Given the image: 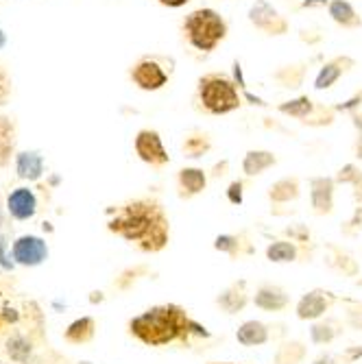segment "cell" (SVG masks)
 I'll return each mask as SVG.
<instances>
[{
	"label": "cell",
	"instance_id": "obj_44",
	"mask_svg": "<svg viewBox=\"0 0 362 364\" xmlns=\"http://www.w3.org/2000/svg\"><path fill=\"white\" fill-rule=\"evenodd\" d=\"M330 0H302V9H316V7H327Z\"/></svg>",
	"mask_w": 362,
	"mask_h": 364
},
{
	"label": "cell",
	"instance_id": "obj_18",
	"mask_svg": "<svg viewBox=\"0 0 362 364\" xmlns=\"http://www.w3.org/2000/svg\"><path fill=\"white\" fill-rule=\"evenodd\" d=\"M343 332H345V325H343L341 318L325 316V318H319V321L312 323V327H310V341L314 345H330L336 338H341Z\"/></svg>",
	"mask_w": 362,
	"mask_h": 364
},
{
	"label": "cell",
	"instance_id": "obj_7",
	"mask_svg": "<svg viewBox=\"0 0 362 364\" xmlns=\"http://www.w3.org/2000/svg\"><path fill=\"white\" fill-rule=\"evenodd\" d=\"M134 151L140 157V161H144L151 168L159 171V168L171 164V155L161 142L159 131H155V129H140L138 131L136 140H134Z\"/></svg>",
	"mask_w": 362,
	"mask_h": 364
},
{
	"label": "cell",
	"instance_id": "obj_25",
	"mask_svg": "<svg viewBox=\"0 0 362 364\" xmlns=\"http://www.w3.org/2000/svg\"><path fill=\"white\" fill-rule=\"evenodd\" d=\"M96 336V321L92 316H81L68 325L63 332V341L70 345H87Z\"/></svg>",
	"mask_w": 362,
	"mask_h": 364
},
{
	"label": "cell",
	"instance_id": "obj_43",
	"mask_svg": "<svg viewBox=\"0 0 362 364\" xmlns=\"http://www.w3.org/2000/svg\"><path fill=\"white\" fill-rule=\"evenodd\" d=\"M312 364H341V360L332 353H321L312 360Z\"/></svg>",
	"mask_w": 362,
	"mask_h": 364
},
{
	"label": "cell",
	"instance_id": "obj_27",
	"mask_svg": "<svg viewBox=\"0 0 362 364\" xmlns=\"http://www.w3.org/2000/svg\"><path fill=\"white\" fill-rule=\"evenodd\" d=\"M308 347L302 341H284L273 353V364H304Z\"/></svg>",
	"mask_w": 362,
	"mask_h": 364
},
{
	"label": "cell",
	"instance_id": "obj_50",
	"mask_svg": "<svg viewBox=\"0 0 362 364\" xmlns=\"http://www.w3.org/2000/svg\"><path fill=\"white\" fill-rule=\"evenodd\" d=\"M0 42H5V38H3V33H0Z\"/></svg>",
	"mask_w": 362,
	"mask_h": 364
},
{
	"label": "cell",
	"instance_id": "obj_40",
	"mask_svg": "<svg viewBox=\"0 0 362 364\" xmlns=\"http://www.w3.org/2000/svg\"><path fill=\"white\" fill-rule=\"evenodd\" d=\"M343 358H345V362H347V364H353L356 360H360V358H362V345L347 347V349L343 351Z\"/></svg>",
	"mask_w": 362,
	"mask_h": 364
},
{
	"label": "cell",
	"instance_id": "obj_45",
	"mask_svg": "<svg viewBox=\"0 0 362 364\" xmlns=\"http://www.w3.org/2000/svg\"><path fill=\"white\" fill-rule=\"evenodd\" d=\"M351 122L358 129V134H362V112H353L351 114Z\"/></svg>",
	"mask_w": 362,
	"mask_h": 364
},
{
	"label": "cell",
	"instance_id": "obj_49",
	"mask_svg": "<svg viewBox=\"0 0 362 364\" xmlns=\"http://www.w3.org/2000/svg\"><path fill=\"white\" fill-rule=\"evenodd\" d=\"M356 284H358V286H362V277H360V279H358V282H356Z\"/></svg>",
	"mask_w": 362,
	"mask_h": 364
},
{
	"label": "cell",
	"instance_id": "obj_6",
	"mask_svg": "<svg viewBox=\"0 0 362 364\" xmlns=\"http://www.w3.org/2000/svg\"><path fill=\"white\" fill-rule=\"evenodd\" d=\"M247 18L257 31H262L269 38H282L290 31L288 18L284 14H280L269 0H255V3L249 7Z\"/></svg>",
	"mask_w": 362,
	"mask_h": 364
},
{
	"label": "cell",
	"instance_id": "obj_21",
	"mask_svg": "<svg viewBox=\"0 0 362 364\" xmlns=\"http://www.w3.org/2000/svg\"><path fill=\"white\" fill-rule=\"evenodd\" d=\"M327 14H330L332 22L339 24L341 28L353 31L362 26V16L356 11V7L349 3V0H330L327 5Z\"/></svg>",
	"mask_w": 362,
	"mask_h": 364
},
{
	"label": "cell",
	"instance_id": "obj_10",
	"mask_svg": "<svg viewBox=\"0 0 362 364\" xmlns=\"http://www.w3.org/2000/svg\"><path fill=\"white\" fill-rule=\"evenodd\" d=\"M351 68H356V59L349 55H336L330 61H325L321 65L319 75L314 77V90L323 92V90H330L339 83L341 77H345L347 73H351Z\"/></svg>",
	"mask_w": 362,
	"mask_h": 364
},
{
	"label": "cell",
	"instance_id": "obj_16",
	"mask_svg": "<svg viewBox=\"0 0 362 364\" xmlns=\"http://www.w3.org/2000/svg\"><path fill=\"white\" fill-rule=\"evenodd\" d=\"M236 341L243 347H262V345H269L273 341V327L262 323V321H245L238 332H236Z\"/></svg>",
	"mask_w": 362,
	"mask_h": 364
},
{
	"label": "cell",
	"instance_id": "obj_13",
	"mask_svg": "<svg viewBox=\"0 0 362 364\" xmlns=\"http://www.w3.org/2000/svg\"><path fill=\"white\" fill-rule=\"evenodd\" d=\"M216 306L225 312V314H240L247 306H249V290H247V282L238 279L234 284H229L218 296H216Z\"/></svg>",
	"mask_w": 362,
	"mask_h": 364
},
{
	"label": "cell",
	"instance_id": "obj_48",
	"mask_svg": "<svg viewBox=\"0 0 362 364\" xmlns=\"http://www.w3.org/2000/svg\"><path fill=\"white\" fill-rule=\"evenodd\" d=\"M212 364H236V362H212Z\"/></svg>",
	"mask_w": 362,
	"mask_h": 364
},
{
	"label": "cell",
	"instance_id": "obj_8",
	"mask_svg": "<svg viewBox=\"0 0 362 364\" xmlns=\"http://www.w3.org/2000/svg\"><path fill=\"white\" fill-rule=\"evenodd\" d=\"M336 301L339 299L334 292L325 290V288H314V290L306 292L297 301L294 312H297L299 321H319L336 306Z\"/></svg>",
	"mask_w": 362,
	"mask_h": 364
},
{
	"label": "cell",
	"instance_id": "obj_47",
	"mask_svg": "<svg viewBox=\"0 0 362 364\" xmlns=\"http://www.w3.org/2000/svg\"><path fill=\"white\" fill-rule=\"evenodd\" d=\"M3 327H5V316L0 314V329H3Z\"/></svg>",
	"mask_w": 362,
	"mask_h": 364
},
{
	"label": "cell",
	"instance_id": "obj_12",
	"mask_svg": "<svg viewBox=\"0 0 362 364\" xmlns=\"http://www.w3.org/2000/svg\"><path fill=\"white\" fill-rule=\"evenodd\" d=\"M253 306L262 312H284L290 306V294L277 284H260L253 294Z\"/></svg>",
	"mask_w": 362,
	"mask_h": 364
},
{
	"label": "cell",
	"instance_id": "obj_14",
	"mask_svg": "<svg viewBox=\"0 0 362 364\" xmlns=\"http://www.w3.org/2000/svg\"><path fill=\"white\" fill-rule=\"evenodd\" d=\"M214 249L218 253H225L232 259H243L255 253V245L251 242V238L240 231V234H220L214 240Z\"/></svg>",
	"mask_w": 362,
	"mask_h": 364
},
{
	"label": "cell",
	"instance_id": "obj_46",
	"mask_svg": "<svg viewBox=\"0 0 362 364\" xmlns=\"http://www.w3.org/2000/svg\"><path fill=\"white\" fill-rule=\"evenodd\" d=\"M353 153H356L358 159H362V134H358V138L353 142Z\"/></svg>",
	"mask_w": 362,
	"mask_h": 364
},
{
	"label": "cell",
	"instance_id": "obj_28",
	"mask_svg": "<svg viewBox=\"0 0 362 364\" xmlns=\"http://www.w3.org/2000/svg\"><path fill=\"white\" fill-rule=\"evenodd\" d=\"M280 114H284V116H290V118H294V120H299L302 124L314 114V109H316V103L312 101L310 96H297V98H290V101H286V103H282L280 107Z\"/></svg>",
	"mask_w": 362,
	"mask_h": 364
},
{
	"label": "cell",
	"instance_id": "obj_30",
	"mask_svg": "<svg viewBox=\"0 0 362 364\" xmlns=\"http://www.w3.org/2000/svg\"><path fill=\"white\" fill-rule=\"evenodd\" d=\"M16 146V129L14 122L5 116H0V166H5L11 159Z\"/></svg>",
	"mask_w": 362,
	"mask_h": 364
},
{
	"label": "cell",
	"instance_id": "obj_2",
	"mask_svg": "<svg viewBox=\"0 0 362 364\" xmlns=\"http://www.w3.org/2000/svg\"><path fill=\"white\" fill-rule=\"evenodd\" d=\"M129 334L147 347L181 345L192 347L194 341L210 338V332L177 304H161L144 310L129 321Z\"/></svg>",
	"mask_w": 362,
	"mask_h": 364
},
{
	"label": "cell",
	"instance_id": "obj_42",
	"mask_svg": "<svg viewBox=\"0 0 362 364\" xmlns=\"http://www.w3.org/2000/svg\"><path fill=\"white\" fill-rule=\"evenodd\" d=\"M227 171H229V161H227V159H223V161H218L216 166L212 168V177H214V179H220V177H225V175H227Z\"/></svg>",
	"mask_w": 362,
	"mask_h": 364
},
{
	"label": "cell",
	"instance_id": "obj_33",
	"mask_svg": "<svg viewBox=\"0 0 362 364\" xmlns=\"http://www.w3.org/2000/svg\"><path fill=\"white\" fill-rule=\"evenodd\" d=\"M345 304V321L356 332H362V301H351L343 299Z\"/></svg>",
	"mask_w": 362,
	"mask_h": 364
},
{
	"label": "cell",
	"instance_id": "obj_31",
	"mask_svg": "<svg viewBox=\"0 0 362 364\" xmlns=\"http://www.w3.org/2000/svg\"><path fill=\"white\" fill-rule=\"evenodd\" d=\"M334 120H336V109L334 107H327V105L316 103L314 114L304 124L306 127H330V124H334Z\"/></svg>",
	"mask_w": 362,
	"mask_h": 364
},
{
	"label": "cell",
	"instance_id": "obj_38",
	"mask_svg": "<svg viewBox=\"0 0 362 364\" xmlns=\"http://www.w3.org/2000/svg\"><path fill=\"white\" fill-rule=\"evenodd\" d=\"M11 94V81L7 77V73L0 68V105H5L7 103V98Z\"/></svg>",
	"mask_w": 362,
	"mask_h": 364
},
{
	"label": "cell",
	"instance_id": "obj_23",
	"mask_svg": "<svg viewBox=\"0 0 362 364\" xmlns=\"http://www.w3.org/2000/svg\"><path fill=\"white\" fill-rule=\"evenodd\" d=\"M306 75H308V63L306 61H299V63H288V65H282L273 73V81L280 85V87H286V90H299L306 81Z\"/></svg>",
	"mask_w": 362,
	"mask_h": 364
},
{
	"label": "cell",
	"instance_id": "obj_5",
	"mask_svg": "<svg viewBox=\"0 0 362 364\" xmlns=\"http://www.w3.org/2000/svg\"><path fill=\"white\" fill-rule=\"evenodd\" d=\"M175 73V59L164 55H144L131 65V81L142 92H157L166 87Z\"/></svg>",
	"mask_w": 362,
	"mask_h": 364
},
{
	"label": "cell",
	"instance_id": "obj_22",
	"mask_svg": "<svg viewBox=\"0 0 362 364\" xmlns=\"http://www.w3.org/2000/svg\"><path fill=\"white\" fill-rule=\"evenodd\" d=\"M273 166H277V155L265 149H251L243 159V173L247 177H257Z\"/></svg>",
	"mask_w": 362,
	"mask_h": 364
},
{
	"label": "cell",
	"instance_id": "obj_39",
	"mask_svg": "<svg viewBox=\"0 0 362 364\" xmlns=\"http://www.w3.org/2000/svg\"><path fill=\"white\" fill-rule=\"evenodd\" d=\"M362 105V92H358L356 96H351L347 103H343V105H336L334 109L336 112H353V109H358Z\"/></svg>",
	"mask_w": 362,
	"mask_h": 364
},
{
	"label": "cell",
	"instance_id": "obj_35",
	"mask_svg": "<svg viewBox=\"0 0 362 364\" xmlns=\"http://www.w3.org/2000/svg\"><path fill=\"white\" fill-rule=\"evenodd\" d=\"M362 179V171L356 166V164H345V166L336 173V177H334V181L336 183H356V181H360Z\"/></svg>",
	"mask_w": 362,
	"mask_h": 364
},
{
	"label": "cell",
	"instance_id": "obj_36",
	"mask_svg": "<svg viewBox=\"0 0 362 364\" xmlns=\"http://www.w3.org/2000/svg\"><path fill=\"white\" fill-rule=\"evenodd\" d=\"M227 201L232 205H243V201H245V181L243 179H236L227 186Z\"/></svg>",
	"mask_w": 362,
	"mask_h": 364
},
{
	"label": "cell",
	"instance_id": "obj_15",
	"mask_svg": "<svg viewBox=\"0 0 362 364\" xmlns=\"http://www.w3.org/2000/svg\"><path fill=\"white\" fill-rule=\"evenodd\" d=\"M208 188V173L196 166H186L177 173V194L179 198H194Z\"/></svg>",
	"mask_w": 362,
	"mask_h": 364
},
{
	"label": "cell",
	"instance_id": "obj_9",
	"mask_svg": "<svg viewBox=\"0 0 362 364\" xmlns=\"http://www.w3.org/2000/svg\"><path fill=\"white\" fill-rule=\"evenodd\" d=\"M11 255L22 267H40L48 257V247L38 236H20L11 245Z\"/></svg>",
	"mask_w": 362,
	"mask_h": 364
},
{
	"label": "cell",
	"instance_id": "obj_20",
	"mask_svg": "<svg viewBox=\"0 0 362 364\" xmlns=\"http://www.w3.org/2000/svg\"><path fill=\"white\" fill-rule=\"evenodd\" d=\"M325 249H327L325 264H327V267H330L332 271L343 273V275H347V277H356V275H358L360 267H358V262L353 259V255H351L349 251H345L343 247H339V245H334V242H330Z\"/></svg>",
	"mask_w": 362,
	"mask_h": 364
},
{
	"label": "cell",
	"instance_id": "obj_37",
	"mask_svg": "<svg viewBox=\"0 0 362 364\" xmlns=\"http://www.w3.org/2000/svg\"><path fill=\"white\" fill-rule=\"evenodd\" d=\"M360 231H362V205H358L356 212H353V216L343 225V234L349 236V238L358 236Z\"/></svg>",
	"mask_w": 362,
	"mask_h": 364
},
{
	"label": "cell",
	"instance_id": "obj_41",
	"mask_svg": "<svg viewBox=\"0 0 362 364\" xmlns=\"http://www.w3.org/2000/svg\"><path fill=\"white\" fill-rule=\"evenodd\" d=\"M157 5H161V7H166V9H181V7H186L190 0H155Z\"/></svg>",
	"mask_w": 362,
	"mask_h": 364
},
{
	"label": "cell",
	"instance_id": "obj_11",
	"mask_svg": "<svg viewBox=\"0 0 362 364\" xmlns=\"http://www.w3.org/2000/svg\"><path fill=\"white\" fill-rule=\"evenodd\" d=\"M334 188L332 177H312L310 179V208L316 216H330L334 212Z\"/></svg>",
	"mask_w": 362,
	"mask_h": 364
},
{
	"label": "cell",
	"instance_id": "obj_24",
	"mask_svg": "<svg viewBox=\"0 0 362 364\" xmlns=\"http://www.w3.org/2000/svg\"><path fill=\"white\" fill-rule=\"evenodd\" d=\"M265 255L273 264H288V262H299V257L304 255V249L297 242H292L290 238H284V240H273L267 247Z\"/></svg>",
	"mask_w": 362,
	"mask_h": 364
},
{
	"label": "cell",
	"instance_id": "obj_26",
	"mask_svg": "<svg viewBox=\"0 0 362 364\" xmlns=\"http://www.w3.org/2000/svg\"><path fill=\"white\" fill-rule=\"evenodd\" d=\"M212 151V138L206 131H190L181 142V153L188 159H199Z\"/></svg>",
	"mask_w": 362,
	"mask_h": 364
},
{
	"label": "cell",
	"instance_id": "obj_3",
	"mask_svg": "<svg viewBox=\"0 0 362 364\" xmlns=\"http://www.w3.org/2000/svg\"><path fill=\"white\" fill-rule=\"evenodd\" d=\"M183 40L190 48L201 55L214 53L229 36V22L212 7H199L190 11L181 22Z\"/></svg>",
	"mask_w": 362,
	"mask_h": 364
},
{
	"label": "cell",
	"instance_id": "obj_34",
	"mask_svg": "<svg viewBox=\"0 0 362 364\" xmlns=\"http://www.w3.org/2000/svg\"><path fill=\"white\" fill-rule=\"evenodd\" d=\"M7 353L18 362H26L31 358V345L22 336H14L7 341Z\"/></svg>",
	"mask_w": 362,
	"mask_h": 364
},
{
	"label": "cell",
	"instance_id": "obj_4",
	"mask_svg": "<svg viewBox=\"0 0 362 364\" xmlns=\"http://www.w3.org/2000/svg\"><path fill=\"white\" fill-rule=\"evenodd\" d=\"M196 103L210 116H227L243 105L236 81L225 73H206L196 83Z\"/></svg>",
	"mask_w": 362,
	"mask_h": 364
},
{
	"label": "cell",
	"instance_id": "obj_1",
	"mask_svg": "<svg viewBox=\"0 0 362 364\" xmlns=\"http://www.w3.org/2000/svg\"><path fill=\"white\" fill-rule=\"evenodd\" d=\"M107 229L142 253H159L171 242V220L164 205L151 196L134 198L116 210Z\"/></svg>",
	"mask_w": 362,
	"mask_h": 364
},
{
	"label": "cell",
	"instance_id": "obj_32",
	"mask_svg": "<svg viewBox=\"0 0 362 364\" xmlns=\"http://www.w3.org/2000/svg\"><path fill=\"white\" fill-rule=\"evenodd\" d=\"M284 234H286L292 242H297L302 249H306V251H308V247H310V249L314 247V245H312V234H310L308 225H302V223L290 225V227L284 229Z\"/></svg>",
	"mask_w": 362,
	"mask_h": 364
},
{
	"label": "cell",
	"instance_id": "obj_17",
	"mask_svg": "<svg viewBox=\"0 0 362 364\" xmlns=\"http://www.w3.org/2000/svg\"><path fill=\"white\" fill-rule=\"evenodd\" d=\"M7 210L16 220H28L38 212V198L28 188H16L7 198Z\"/></svg>",
	"mask_w": 362,
	"mask_h": 364
},
{
	"label": "cell",
	"instance_id": "obj_29",
	"mask_svg": "<svg viewBox=\"0 0 362 364\" xmlns=\"http://www.w3.org/2000/svg\"><path fill=\"white\" fill-rule=\"evenodd\" d=\"M44 171V161L38 153H20L18 155V175L22 179L36 181L42 177Z\"/></svg>",
	"mask_w": 362,
	"mask_h": 364
},
{
	"label": "cell",
	"instance_id": "obj_19",
	"mask_svg": "<svg viewBox=\"0 0 362 364\" xmlns=\"http://www.w3.org/2000/svg\"><path fill=\"white\" fill-rule=\"evenodd\" d=\"M267 194H269V201L275 208L292 203V201H297V198L302 196V181L297 177H282L275 183H271Z\"/></svg>",
	"mask_w": 362,
	"mask_h": 364
}]
</instances>
